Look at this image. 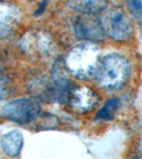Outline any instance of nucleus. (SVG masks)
I'll list each match as a JSON object with an SVG mask.
<instances>
[{
	"mask_svg": "<svg viewBox=\"0 0 142 159\" xmlns=\"http://www.w3.org/2000/svg\"><path fill=\"white\" fill-rule=\"evenodd\" d=\"M131 76V65L123 55L112 53L101 57L92 76L99 88L117 91L126 85Z\"/></svg>",
	"mask_w": 142,
	"mask_h": 159,
	"instance_id": "f257e3e1",
	"label": "nucleus"
},
{
	"mask_svg": "<svg viewBox=\"0 0 142 159\" xmlns=\"http://www.w3.org/2000/svg\"><path fill=\"white\" fill-rule=\"evenodd\" d=\"M101 57L102 56L97 45L88 42L72 48L64 58V61L70 75L82 81H87L92 80Z\"/></svg>",
	"mask_w": 142,
	"mask_h": 159,
	"instance_id": "f03ea898",
	"label": "nucleus"
},
{
	"mask_svg": "<svg viewBox=\"0 0 142 159\" xmlns=\"http://www.w3.org/2000/svg\"><path fill=\"white\" fill-rule=\"evenodd\" d=\"M102 12L99 18L105 36L118 43L127 42L133 36V24L122 9L115 7Z\"/></svg>",
	"mask_w": 142,
	"mask_h": 159,
	"instance_id": "7ed1b4c3",
	"label": "nucleus"
},
{
	"mask_svg": "<svg viewBox=\"0 0 142 159\" xmlns=\"http://www.w3.org/2000/svg\"><path fill=\"white\" fill-rule=\"evenodd\" d=\"M40 112L39 103L33 98L13 100L2 109V115L6 119L21 125L33 123Z\"/></svg>",
	"mask_w": 142,
	"mask_h": 159,
	"instance_id": "20e7f679",
	"label": "nucleus"
},
{
	"mask_svg": "<svg viewBox=\"0 0 142 159\" xmlns=\"http://www.w3.org/2000/svg\"><path fill=\"white\" fill-rule=\"evenodd\" d=\"M100 97L94 90L86 86L74 85L69 91L66 104L76 114H88L95 108Z\"/></svg>",
	"mask_w": 142,
	"mask_h": 159,
	"instance_id": "39448f33",
	"label": "nucleus"
},
{
	"mask_svg": "<svg viewBox=\"0 0 142 159\" xmlns=\"http://www.w3.org/2000/svg\"><path fill=\"white\" fill-rule=\"evenodd\" d=\"M73 31L76 38L90 43H100L105 40L104 31L100 18L94 14H81L76 19Z\"/></svg>",
	"mask_w": 142,
	"mask_h": 159,
	"instance_id": "423d86ee",
	"label": "nucleus"
},
{
	"mask_svg": "<svg viewBox=\"0 0 142 159\" xmlns=\"http://www.w3.org/2000/svg\"><path fill=\"white\" fill-rule=\"evenodd\" d=\"M20 20V12L13 3L0 0V34L6 35L14 29Z\"/></svg>",
	"mask_w": 142,
	"mask_h": 159,
	"instance_id": "0eeeda50",
	"label": "nucleus"
},
{
	"mask_svg": "<svg viewBox=\"0 0 142 159\" xmlns=\"http://www.w3.org/2000/svg\"><path fill=\"white\" fill-rule=\"evenodd\" d=\"M0 145L6 155L10 157H17L24 145V136L20 130L13 129L2 136Z\"/></svg>",
	"mask_w": 142,
	"mask_h": 159,
	"instance_id": "6e6552de",
	"label": "nucleus"
},
{
	"mask_svg": "<svg viewBox=\"0 0 142 159\" xmlns=\"http://www.w3.org/2000/svg\"><path fill=\"white\" fill-rule=\"evenodd\" d=\"M108 0H67L71 10L80 14H97L104 11Z\"/></svg>",
	"mask_w": 142,
	"mask_h": 159,
	"instance_id": "1a4fd4ad",
	"label": "nucleus"
},
{
	"mask_svg": "<svg viewBox=\"0 0 142 159\" xmlns=\"http://www.w3.org/2000/svg\"><path fill=\"white\" fill-rule=\"evenodd\" d=\"M119 106H120V100L118 98H110L108 99L103 107L95 114V120H104V121H109L112 120L116 116V112L118 111Z\"/></svg>",
	"mask_w": 142,
	"mask_h": 159,
	"instance_id": "9d476101",
	"label": "nucleus"
},
{
	"mask_svg": "<svg viewBox=\"0 0 142 159\" xmlns=\"http://www.w3.org/2000/svg\"><path fill=\"white\" fill-rule=\"evenodd\" d=\"M35 121H37L38 129H56L59 125V120L54 115L51 114H42L40 112L35 119Z\"/></svg>",
	"mask_w": 142,
	"mask_h": 159,
	"instance_id": "9b49d317",
	"label": "nucleus"
},
{
	"mask_svg": "<svg viewBox=\"0 0 142 159\" xmlns=\"http://www.w3.org/2000/svg\"><path fill=\"white\" fill-rule=\"evenodd\" d=\"M126 6L131 16L142 28V2L141 0H126Z\"/></svg>",
	"mask_w": 142,
	"mask_h": 159,
	"instance_id": "f8f14e48",
	"label": "nucleus"
},
{
	"mask_svg": "<svg viewBox=\"0 0 142 159\" xmlns=\"http://www.w3.org/2000/svg\"><path fill=\"white\" fill-rule=\"evenodd\" d=\"M7 84H9V81H7V76L3 73L0 72V101H2V100L9 97L10 88Z\"/></svg>",
	"mask_w": 142,
	"mask_h": 159,
	"instance_id": "ddd939ff",
	"label": "nucleus"
},
{
	"mask_svg": "<svg viewBox=\"0 0 142 159\" xmlns=\"http://www.w3.org/2000/svg\"><path fill=\"white\" fill-rule=\"evenodd\" d=\"M136 155L137 157L142 158V136L139 138L138 143H137V148H136Z\"/></svg>",
	"mask_w": 142,
	"mask_h": 159,
	"instance_id": "4468645a",
	"label": "nucleus"
}]
</instances>
